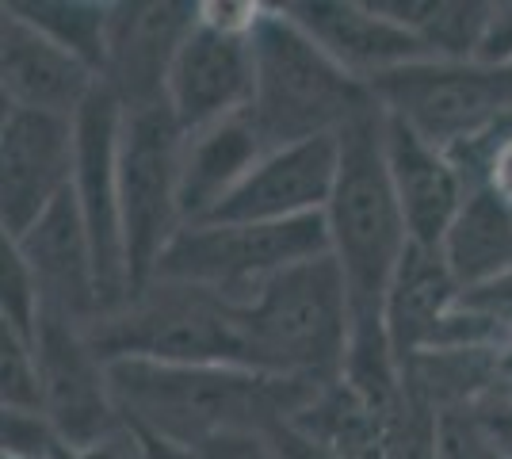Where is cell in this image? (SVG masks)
Segmentation results:
<instances>
[{"label": "cell", "mask_w": 512, "mask_h": 459, "mask_svg": "<svg viewBox=\"0 0 512 459\" xmlns=\"http://www.w3.org/2000/svg\"><path fill=\"white\" fill-rule=\"evenodd\" d=\"M0 398H4V410L43 414V372H39L35 345L8 326H0Z\"/></svg>", "instance_id": "d4e9b609"}, {"label": "cell", "mask_w": 512, "mask_h": 459, "mask_svg": "<svg viewBox=\"0 0 512 459\" xmlns=\"http://www.w3.org/2000/svg\"><path fill=\"white\" fill-rule=\"evenodd\" d=\"M459 299V284L451 276L440 249H425L409 241L406 257L394 272L390 299H386V337L398 368L413 356L436 352L444 345V329Z\"/></svg>", "instance_id": "ac0fdd59"}, {"label": "cell", "mask_w": 512, "mask_h": 459, "mask_svg": "<svg viewBox=\"0 0 512 459\" xmlns=\"http://www.w3.org/2000/svg\"><path fill=\"white\" fill-rule=\"evenodd\" d=\"M474 62H490V66L512 62V4H493L490 23H486V35H482V46H478Z\"/></svg>", "instance_id": "4316f807"}, {"label": "cell", "mask_w": 512, "mask_h": 459, "mask_svg": "<svg viewBox=\"0 0 512 459\" xmlns=\"http://www.w3.org/2000/svg\"><path fill=\"white\" fill-rule=\"evenodd\" d=\"M119 131H123V100L100 81V88L73 119V138H77L73 192L81 199V215L92 238L100 314H111L130 299L127 241L119 211Z\"/></svg>", "instance_id": "ba28073f"}, {"label": "cell", "mask_w": 512, "mask_h": 459, "mask_svg": "<svg viewBox=\"0 0 512 459\" xmlns=\"http://www.w3.org/2000/svg\"><path fill=\"white\" fill-rule=\"evenodd\" d=\"M35 356L43 372V414L77 452H96L119 437L115 394L107 364L85 337V326L69 322L54 310L39 314Z\"/></svg>", "instance_id": "9c48e42d"}, {"label": "cell", "mask_w": 512, "mask_h": 459, "mask_svg": "<svg viewBox=\"0 0 512 459\" xmlns=\"http://www.w3.org/2000/svg\"><path fill=\"white\" fill-rule=\"evenodd\" d=\"M386 165L390 180L406 215V230L413 245L444 249V238L455 226L467 203V176L455 165V157L440 146L425 142L409 123L386 111L383 123Z\"/></svg>", "instance_id": "2e32d148"}, {"label": "cell", "mask_w": 512, "mask_h": 459, "mask_svg": "<svg viewBox=\"0 0 512 459\" xmlns=\"http://www.w3.org/2000/svg\"><path fill=\"white\" fill-rule=\"evenodd\" d=\"M264 153L272 150L264 146L249 111L230 115L207 131L188 134L184 169H180V219H184V226L207 219L214 207L260 165Z\"/></svg>", "instance_id": "d6986e66"}, {"label": "cell", "mask_w": 512, "mask_h": 459, "mask_svg": "<svg viewBox=\"0 0 512 459\" xmlns=\"http://www.w3.org/2000/svg\"><path fill=\"white\" fill-rule=\"evenodd\" d=\"M302 31L360 81H375L383 73L421 62H440L432 46L413 35L398 20L383 16L375 4H337V0H318V4H287L283 8Z\"/></svg>", "instance_id": "9a60e30c"}, {"label": "cell", "mask_w": 512, "mask_h": 459, "mask_svg": "<svg viewBox=\"0 0 512 459\" xmlns=\"http://www.w3.org/2000/svg\"><path fill=\"white\" fill-rule=\"evenodd\" d=\"M253 372L337 383L352 345V310L333 253L287 268L249 306H237Z\"/></svg>", "instance_id": "3957f363"}, {"label": "cell", "mask_w": 512, "mask_h": 459, "mask_svg": "<svg viewBox=\"0 0 512 459\" xmlns=\"http://www.w3.org/2000/svg\"><path fill=\"white\" fill-rule=\"evenodd\" d=\"M16 16L39 27L69 54H77L92 73L107 69V27H111V8L104 4H69V0H43V4H8Z\"/></svg>", "instance_id": "7402d4cb"}, {"label": "cell", "mask_w": 512, "mask_h": 459, "mask_svg": "<svg viewBox=\"0 0 512 459\" xmlns=\"http://www.w3.org/2000/svg\"><path fill=\"white\" fill-rule=\"evenodd\" d=\"M127 429L134 433V440H138L142 459H203L195 448H188V444H176V440L157 437L150 429H134V425H127Z\"/></svg>", "instance_id": "f546056e"}, {"label": "cell", "mask_w": 512, "mask_h": 459, "mask_svg": "<svg viewBox=\"0 0 512 459\" xmlns=\"http://www.w3.org/2000/svg\"><path fill=\"white\" fill-rule=\"evenodd\" d=\"M478 433L490 440L505 459H512V402H490L474 414Z\"/></svg>", "instance_id": "83f0119b"}, {"label": "cell", "mask_w": 512, "mask_h": 459, "mask_svg": "<svg viewBox=\"0 0 512 459\" xmlns=\"http://www.w3.org/2000/svg\"><path fill=\"white\" fill-rule=\"evenodd\" d=\"M77 138L73 119L46 111H4L0 127V222L4 238L20 241L73 184Z\"/></svg>", "instance_id": "30bf717a"}, {"label": "cell", "mask_w": 512, "mask_h": 459, "mask_svg": "<svg viewBox=\"0 0 512 459\" xmlns=\"http://www.w3.org/2000/svg\"><path fill=\"white\" fill-rule=\"evenodd\" d=\"M253 31L203 20L188 31L169 73V108L184 134H199L253 104Z\"/></svg>", "instance_id": "8fae6325"}, {"label": "cell", "mask_w": 512, "mask_h": 459, "mask_svg": "<svg viewBox=\"0 0 512 459\" xmlns=\"http://www.w3.org/2000/svg\"><path fill=\"white\" fill-rule=\"evenodd\" d=\"M253 58L256 88L249 119L268 150L341 134L344 127L383 111L371 85L337 66L283 8H260Z\"/></svg>", "instance_id": "7a4b0ae2"}, {"label": "cell", "mask_w": 512, "mask_h": 459, "mask_svg": "<svg viewBox=\"0 0 512 459\" xmlns=\"http://www.w3.org/2000/svg\"><path fill=\"white\" fill-rule=\"evenodd\" d=\"M88 459H142V448H138V440L130 429H123L119 437L104 444V448H96V452H88Z\"/></svg>", "instance_id": "4dcf8cb0"}, {"label": "cell", "mask_w": 512, "mask_h": 459, "mask_svg": "<svg viewBox=\"0 0 512 459\" xmlns=\"http://www.w3.org/2000/svg\"><path fill=\"white\" fill-rule=\"evenodd\" d=\"M104 364L153 360V364H207V368H249V337L237 306L207 291L153 280L111 314L85 329Z\"/></svg>", "instance_id": "277c9868"}, {"label": "cell", "mask_w": 512, "mask_h": 459, "mask_svg": "<svg viewBox=\"0 0 512 459\" xmlns=\"http://www.w3.org/2000/svg\"><path fill=\"white\" fill-rule=\"evenodd\" d=\"M188 134L176 123L169 100L123 108L119 131V211L127 241L130 295L153 280L161 253L184 230L180 219V169Z\"/></svg>", "instance_id": "8992f818"}, {"label": "cell", "mask_w": 512, "mask_h": 459, "mask_svg": "<svg viewBox=\"0 0 512 459\" xmlns=\"http://www.w3.org/2000/svg\"><path fill=\"white\" fill-rule=\"evenodd\" d=\"M203 459H276L268 433H218L195 448Z\"/></svg>", "instance_id": "484cf974"}, {"label": "cell", "mask_w": 512, "mask_h": 459, "mask_svg": "<svg viewBox=\"0 0 512 459\" xmlns=\"http://www.w3.org/2000/svg\"><path fill=\"white\" fill-rule=\"evenodd\" d=\"M486 188L512 207V131L493 138L490 161H486Z\"/></svg>", "instance_id": "f1b7e54d"}, {"label": "cell", "mask_w": 512, "mask_h": 459, "mask_svg": "<svg viewBox=\"0 0 512 459\" xmlns=\"http://www.w3.org/2000/svg\"><path fill=\"white\" fill-rule=\"evenodd\" d=\"M0 81L4 108L46 111L62 119H77L85 100L100 88V77L77 54L31 27L8 4L0 23Z\"/></svg>", "instance_id": "e0dca14e"}, {"label": "cell", "mask_w": 512, "mask_h": 459, "mask_svg": "<svg viewBox=\"0 0 512 459\" xmlns=\"http://www.w3.org/2000/svg\"><path fill=\"white\" fill-rule=\"evenodd\" d=\"M383 111L409 123L425 142L459 150L497 119L512 115V62H421L367 81Z\"/></svg>", "instance_id": "52a82bcc"}, {"label": "cell", "mask_w": 512, "mask_h": 459, "mask_svg": "<svg viewBox=\"0 0 512 459\" xmlns=\"http://www.w3.org/2000/svg\"><path fill=\"white\" fill-rule=\"evenodd\" d=\"M0 306H4V326L20 333L23 341H35L43 295L35 284V272L27 268L20 245L12 238H4L0 245Z\"/></svg>", "instance_id": "cb8c5ba5"}, {"label": "cell", "mask_w": 512, "mask_h": 459, "mask_svg": "<svg viewBox=\"0 0 512 459\" xmlns=\"http://www.w3.org/2000/svg\"><path fill=\"white\" fill-rule=\"evenodd\" d=\"M199 23V4H115L107 27V81L123 108L169 100V73Z\"/></svg>", "instance_id": "4fadbf2b"}, {"label": "cell", "mask_w": 512, "mask_h": 459, "mask_svg": "<svg viewBox=\"0 0 512 459\" xmlns=\"http://www.w3.org/2000/svg\"><path fill=\"white\" fill-rule=\"evenodd\" d=\"M115 406L127 425L199 448L218 433H272L302 414L325 383L207 364H107Z\"/></svg>", "instance_id": "6da1fadb"}, {"label": "cell", "mask_w": 512, "mask_h": 459, "mask_svg": "<svg viewBox=\"0 0 512 459\" xmlns=\"http://www.w3.org/2000/svg\"><path fill=\"white\" fill-rule=\"evenodd\" d=\"M325 253H333L325 211L287 222H249V226L192 222L169 241L153 280L207 291L230 306H249L287 268L318 261Z\"/></svg>", "instance_id": "5b68a950"}, {"label": "cell", "mask_w": 512, "mask_h": 459, "mask_svg": "<svg viewBox=\"0 0 512 459\" xmlns=\"http://www.w3.org/2000/svg\"><path fill=\"white\" fill-rule=\"evenodd\" d=\"M383 459H444L436 406L406 383H402L398 410L383 425Z\"/></svg>", "instance_id": "603a6c76"}, {"label": "cell", "mask_w": 512, "mask_h": 459, "mask_svg": "<svg viewBox=\"0 0 512 459\" xmlns=\"http://www.w3.org/2000/svg\"><path fill=\"white\" fill-rule=\"evenodd\" d=\"M16 245L27 268L35 272L43 310H54L85 329L100 318L96 257H92V238H88L81 199L73 192V184L50 203V211Z\"/></svg>", "instance_id": "5bb4252c"}, {"label": "cell", "mask_w": 512, "mask_h": 459, "mask_svg": "<svg viewBox=\"0 0 512 459\" xmlns=\"http://www.w3.org/2000/svg\"><path fill=\"white\" fill-rule=\"evenodd\" d=\"M341 173V134L310 138L260 157L253 173L214 207L203 222L249 226V222H287L321 215L329 207Z\"/></svg>", "instance_id": "7c38bea8"}, {"label": "cell", "mask_w": 512, "mask_h": 459, "mask_svg": "<svg viewBox=\"0 0 512 459\" xmlns=\"http://www.w3.org/2000/svg\"><path fill=\"white\" fill-rule=\"evenodd\" d=\"M440 253L459 291L482 287L512 272V207L493 196L486 184L470 188Z\"/></svg>", "instance_id": "ffe728a7"}, {"label": "cell", "mask_w": 512, "mask_h": 459, "mask_svg": "<svg viewBox=\"0 0 512 459\" xmlns=\"http://www.w3.org/2000/svg\"><path fill=\"white\" fill-rule=\"evenodd\" d=\"M383 16L398 20L413 35H421L436 58L444 62H474L493 4H417V0H379Z\"/></svg>", "instance_id": "44dd1931"}]
</instances>
